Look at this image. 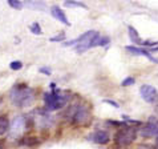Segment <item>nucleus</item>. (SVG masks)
<instances>
[{
    "label": "nucleus",
    "instance_id": "f257e3e1",
    "mask_svg": "<svg viewBox=\"0 0 158 149\" xmlns=\"http://www.w3.org/2000/svg\"><path fill=\"white\" fill-rule=\"evenodd\" d=\"M10 100L17 108L29 107L35 100V91L25 84H17L10 92Z\"/></svg>",
    "mask_w": 158,
    "mask_h": 149
},
{
    "label": "nucleus",
    "instance_id": "f03ea898",
    "mask_svg": "<svg viewBox=\"0 0 158 149\" xmlns=\"http://www.w3.org/2000/svg\"><path fill=\"white\" fill-rule=\"evenodd\" d=\"M69 99H71V96H69L68 92H61V91L47 92V93H44V104H45V109L48 112L60 109L69 101Z\"/></svg>",
    "mask_w": 158,
    "mask_h": 149
},
{
    "label": "nucleus",
    "instance_id": "7ed1b4c3",
    "mask_svg": "<svg viewBox=\"0 0 158 149\" xmlns=\"http://www.w3.org/2000/svg\"><path fill=\"white\" fill-rule=\"evenodd\" d=\"M68 116L76 125H88L92 121L90 108L85 104H74L71 108V112H68Z\"/></svg>",
    "mask_w": 158,
    "mask_h": 149
},
{
    "label": "nucleus",
    "instance_id": "20e7f679",
    "mask_svg": "<svg viewBox=\"0 0 158 149\" xmlns=\"http://www.w3.org/2000/svg\"><path fill=\"white\" fill-rule=\"evenodd\" d=\"M135 137H137V130H135L133 126L125 125L124 128H121L120 130L116 132L114 141L117 145H120V147H128L131 143L135 141Z\"/></svg>",
    "mask_w": 158,
    "mask_h": 149
},
{
    "label": "nucleus",
    "instance_id": "39448f33",
    "mask_svg": "<svg viewBox=\"0 0 158 149\" xmlns=\"http://www.w3.org/2000/svg\"><path fill=\"white\" fill-rule=\"evenodd\" d=\"M100 36L97 31H88V32L82 33L81 36L77 37V44H76V51L78 53H82L90 48H94V41L96 39Z\"/></svg>",
    "mask_w": 158,
    "mask_h": 149
},
{
    "label": "nucleus",
    "instance_id": "423d86ee",
    "mask_svg": "<svg viewBox=\"0 0 158 149\" xmlns=\"http://www.w3.org/2000/svg\"><path fill=\"white\" fill-rule=\"evenodd\" d=\"M141 97L149 104H156L158 103V91L150 84H143L139 88Z\"/></svg>",
    "mask_w": 158,
    "mask_h": 149
},
{
    "label": "nucleus",
    "instance_id": "0eeeda50",
    "mask_svg": "<svg viewBox=\"0 0 158 149\" xmlns=\"http://www.w3.org/2000/svg\"><path fill=\"white\" fill-rule=\"evenodd\" d=\"M27 129V120L23 116H16L10 126L11 137H19V136Z\"/></svg>",
    "mask_w": 158,
    "mask_h": 149
},
{
    "label": "nucleus",
    "instance_id": "6e6552de",
    "mask_svg": "<svg viewBox=\"0 0 158 149\" xmlns=\"http://www.w3.org/2000/svg\"><path fill=\"white\" fill-rule=\"evenodd\" d=\"M157 133H158V121L157 120H150L139 128V136H142L143 138L156 137Z\"/></svg>",
    "mask_w": 158,
    "mask_h": 149
},
{
    "label": "nucleus",
    "instance_id": "1a4fd4ad",
    "mask_svg": "<svg viewBox=\"0 0 158 149\" xmlns=\"http://www.w3.org/2000/svg\"><path fill=\"white\" fill-rule=\"evenodd\" d=\"M36 124H39L41 126V128H49V126H52V124H53V120H52V117L48 115V113L43 112V111H39L37 115H36Z\"/></svg>",
    "mask_w": 158,
    "mask_h": 149
},
{
    "label": "nucleus",
    "instance_id": "9d476101",
    "mask_svg": "<svg viewBox=\"0 0 158 149\" xmlns=\"http://www.w3.org/2000/svg\"><path fill=\"white\" fill-rule=\"evenodd\" d=\"M90 138L93 140L96 144H100V145H106V144L110 141V136L106 130H96V132L90 136Z\"/></svg>",
    "mask_w": 158,
    "mask_h": 149
},
{
    "label": "nucleus",
    "instance_id": "9b49d317",
    "mask_svg": "<svg viewBox=\"0 0 158 149\" xmlns=\"http://www.w3.org/2000/svg\"><path fill=\"white\" fill-rule=\"evenodd\" d=\"M128 52H130L131 55H135V56H145V57H148L149 60H152L153 63H157V60L153 57V56L150 55V52L146 51V49H142V48H138L135 45H128L125 48Z\"/></svg>",
    "mask_w": 158,
    "mask_h": 149
},
{
    "label": "nucleus",
    "instance_id": "f8f14e48",
    "mask_svg": "<svg viewBox=\"0 0 158 149\" xmlns=\"http://www.w3.org/2000/svg\"><path fill=\"white\" fill-rule=\"evenodd\" d=\"M51 14H52V16H53L55 19H57V20H59V21H61L63 24H65V25H71V23L68 21L67 16H65V14H64V11L61 10L60 7L53 6V7L51 8Z\"/></svg>",
    "mask_w": 158,
    "mask_h": 149
},
{
    "label": "nucleus",
    "instance_id": "ddd939ff",
    "mask_svg": "<svg viewBox=\"0 0 158 149\" xmlns=\"http://www.w3.org/2000/svg\"><path fill=\"white\" fill-rule=\"evenodd\" d=\"M128 33H129V37H130V40L134 43V44H138V45H141V37H139V35L137 32V29H135L133 25H128Z\"/></svg>",
    "mask_w": 158,
    "mask_h": 149
},
{
    "label": "nucleus",
    "instance_id": "4468645a",
    "mask_svg": "<svg viewBox=\"0 0 158 149\" xmlns=\"http://www.w3.org/2000/svg\"><path fill=\"white\" fill-rule=\"evenodd\" d=\"M24 6H27L29 8H33V10H41L44 11L47 8L45 3L43 2H37V0H25L24 2Z\"/></svg>",
    "mask_w": 158,
    "mask_h": 149
},
{
    "label": "nucleus",
    "instance_id": "2eb2a0df",
    "mask_svg": "<svg viewBox=\"0 0 158 149\" xmlns=\"http://www.w3.org/2000/svg\"><path fill=\"white\" fill-rule=\"evenodd\" d=\"M10 120L7 119V116H0V136L10 132Z\"/></svg>",
    "mask_w": 158,
    "mask_h": 149
},
{
    "label": "nucleus",
    "instance_id": "dca6fc26",
    "mask_svg": "<svg viewBox=\"0 0 158 149\" xmlns=\"http://www.w3.org/2000/svg\"><path fill=\"white\" fill-rule=\"evenodd\" d=\"M64 6L67 8H84V10H86V4L81 3V2H76V0H67V2H64Z\"/></svg>",
    "mask_w": 158,
    "mask_h": 149
},
{
    "label": "nucleus",
    "instance_id": "f3484780",
    "mask_svg": "<svg viewBox=\"0 0 158 149\" xmlns=\"http://www.w3.org/2000/svg\"><path fill=\"white\" fill-rule=\"evenodd\" d=\"M110 43V39L108 36H98L94 41V47H105Z\"/></svg>",
    "mask_w": 158,
    "mask_h": 149
},
{
    "label": "nucleus",
    "instance_id": "a211bd4d",
    "mask_svg": "<svg viewBox=\"0 0 158 149\" xmlns=\"http://www.w3.org/2000/svg\"><path fill=\"white\" fill-rule=\"evenodd\" d=\"M8 4H10V7L11 8H14V10H21L24 6V3H21L20 0H8Z\"/></svg>",
    "mask_w": 158,
    "mask_h": 149
},
{
    "label": "nucleus",
    "instance_id": "6ab92c4d",
    "mask_svg": "<svg viewBox=\"0 0 158 149\" xmlns=\"http://www.w3.org/2000/svg\"><path fill=\"white\" fill-rule=\"evenodd\" d=\"M31 32H32L33 35H41L43 33V31H41V27H40V24L39 23H33V24H31Z\"/></svg>",
    "mask_w": 158,
    "mask_h": 149
},
{
    "label": "nucleus",
    "instance_id": "aec40b11",
    "mask_svg": "<svg viewBox=\"0 0 158 149\" xmlns=\"http://www.w3.org/2000/svg\"><path fill=\"white\" fill-rule=\"evenodd\" d=\"M24 145H28V147H32V145H37L39 144V140L36 137H27V140L23 141Z\"/></svg>",
    "mask_w": 158,
    "mask_h": 149
},
{
    "label": "nucleus",
    "instance_id": "412c9836",
    "mask_svg": "<svg viewBox=\"0 0 158 149\" xmlns=\"http://www.w3.org/2000/svg\"><path fill=\"white\" fill-rule=\"evenodd\" d=\"M10 68L14 69V71H19V69L23 68V63L19 61V60H15V61H12V63L10 64Z\"/></svg>",
    "mask_w": 158,
    "mask_h": 149
},
{
    "label": "nucleus",
    "instance_id": "4be33fe9",
    "mask_svg": "<svg viewBox=\"0 0 158 149\" xmlns=\"http://www.w3.org/2000/svg\"><path fill=\"white\" fill-rule=\"evenodd\" d=\"M134 83H135V79L131 77V76H129V77H126L125 80H122L121 85H122V87H130V85H133Z\"/></svg>",
    "mask_w": 158,
    "mask_h": 149
},
{
    "label": "nucleus",
    "instance_id": "5701e85b",
    "mask_svg": "<svg viewBox=\"0 0 158 149\" xmlns=\"http://www.w3.org/2000/svg\"><path fill=\"white\" fill-rule=\"evenodd\" d=\"M65 39V33L63 32V33H60V35H57V36H53V37H51L49 40L52 41V43H57V41H63Z\"/></svg>",
    "mask_w": 158,
    "mask_h": 149
},
{
    "label": "nucleus",
    "instance_id": "b1692460",
    "mask_svg": "<svg viewBox=\"0 0 158 149\" xmlns=\"http://www.w3.org/2000/svg\"><path fill=\"white\" fill-rule=\"evenodd\" d=\"M141 45L153 48V47H157V45H158V41H142V43H141Z\"/></svg>",
    "mask_w": 158,
    "mask_h": 149
},
{
    "label": "nucleus",
    "instance_id": "393cba45",
    "mask_svg": "<svg viewBox=\"0 0 158 149\" xmlns=\"http://www.w3.org/2000/svg\"><path fill=\"white\" fill-rule=\"evenodd\" d=\"M104 103H106V104H109V105H112V107H114V108H120V104L116 103V101H113V100L105 99V100H104Z\"/></svg>",
    "mask_w": 158,
    "mask_h": 149
},
{
    "label": "nucleus",
    "instance_id": "a878e982",
    "mask_svg": "<svg viewBox=\"0 0 158 149\" xmlns=\"http://www.w3.org/2000/svg\"><path fill=\"white\" fill-rule=\"evenodd\" d=\"M40 72L44 73V74H47V76H49V74L52 73L51 69H48V68H40Z\"/></svg>",
    "mask_w": 158,
    "mask_h": 149
},
{
    "label": "nucleus",
    "instance_id": "bb28decb",
    "mask_svg": "<svg viewBox=\"0 0 158 149\" xmlns=\"http://www.w3.org/2000/svg\"><path fill=\"white\" fill-rule=\"evenodd\" d=\"M51 88H52V89L56 88V84H55V83H52V84H51Z\"/></svg>",
    "mask_w": 158,
    "mask_h": 149
},
{
    "label": "nucleus",
    "instance_id": "cd10ccee",
    "mask_svg": "<svg viewBox=\"0 0 158 149\" xmlns=\"http://www.w3.org/2000/svg\"><path fill=\"white\" fill-rule=\"evenodd\" d=\"M156 143H157V145H158V133H157V136H156Z\"/></svg>",
    "mask_w": 158,
    "mask_h": 149
},
{
    "label": "nucleus",
    "instance_id": "c85d7f7f",
    "mask_svg": "<svg viewBox=\"0 0 158 149\" xmlns=\"http://www.w3.org/2000/svg\"><path fill=\"white\" fill-rule=\"evenodd\" d=\"M156 113H157V115H158V105H157V107H156Z\"/></svg>",
    "mask_w": 158,
    "mask_h": 149
}]
</instances>
